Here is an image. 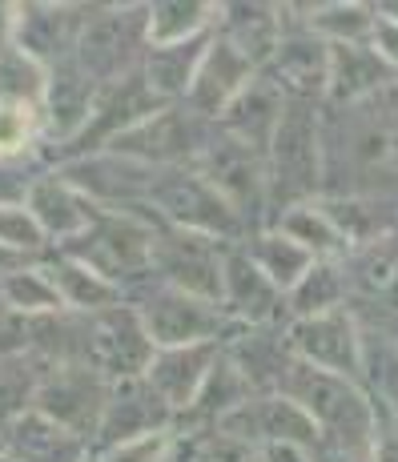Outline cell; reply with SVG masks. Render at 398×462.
Returning a JSON list of instances; mask_svg holds the SVG:
<instances>
[{"label":"cell","mask_w":398,"mask_h":462,"mask_svg":"<svg viewBox=\"0 0 398 462\" xmlns=\"http://www.w3.org/2000/svg\"><path fill=\"white\" fill-rule=\"evenodd\" d=\"M44 245H49V237L29 213V206H0V250L8 257H41Z\"/></svg>","instance_id":"60d3db41"},{"label":"cell","mask_w":398,"mask_h":462,"mask_svg":"<svg viewBox=\"0 0 398 462\" xmlns=\"http://www.w3.org/2000/svg\"><path fill=\"white\" fill-rule=\"evenodd\" d=\"M282 113H286V93H282V88L273 85L265 73H258L254 77V85L245 88V93L237 97L226 113H221L214 125L221 133H229L234 141H242V145H250L254 153L265 157L270 153L273 133H278Z\"/></svg>","instance_id":"484cf974"},{"label":"cell","mask_w":398,"mask_h":462,"mask_svg":"<svg viewBox=\"0 0 398 462\" xmlns=\"http://www.w3.org/2000/svg\"><path fill=\"white\" fill-rule=\"evenodd\" d=\"M322 198H383L398 189V81L347 109L322 105Z\"/></svg>","instance_id":"6da1fadb"},{"label":"cell","mask_w":398,"mask_h":462,"mask_svg":"<svg viewBox=\"0 0 398 462\" xmlns=\"http://www.w3.org/2000/svg\"><path fill=\"white\" fill-rule=\"evenodd\" d=\"M218 13L221 5H206V0H162V5H149V49L181 44L201 37V32H214Z\"/></svg>","instance_id":"836d02e7"},{"label":"cell","mask_w":398,"mask_h":462,"mask_svg":"<svg viewBox=\"0 0 398 462\" xmlns=\"http://www.w3.org/2000/svg\"><path fill=\"white\" fill-rule=\"evenodd\" d=\"M258 69L242 57L226 37H214L206 60H201L198 77H193V88L185 97V109H193L201 121H218L245 88L254 85Z\"/></svg>","instance_id":"7402d4cb"},{"label":"cell","mask_w":398,"mask_h":462,"mask_svg":"<svg viewBox=\"0 0 398 462\" xmlns=\"http://www.w3.org/2000/svg\"><path fill=\"white\" fill-rule=\"evenodd\" d=\"M214 37H218V29L201 32V37H193V41H181V44L149 49L145 60H141L145 85L153 88L165 105H185V97H190V88H193V77H198V69H201V60H206Z\"/></svg>","instance_id":"f1b7e54d"},{"label":"cell","mask_w":398,"mask_h":462,"mask_svg":"<svg viewBox=\"0 0 398 462\" xmlns=\"http://www.w3.org/2000/svg\"><path fill=\"white\" fill-rule=\"evenodd\" d=\"M370 462H398V419H383L370 442Z\"/></svg>","instance_id":"7dc6e473"},{"label":"cell","mask_w":398,"mask_h":462,"mask_svg":"<svg viewBox=\"0 0 398 462\" xmlns=\"http://www.w3.org/2000/svg\"><path fill=\"white\" fill-rule=\"evenodd\" d=\"M44 88H49V69L21 52L16 44L0 49V101L5 105H32L41 109Z\"/></svg>","instance_id":"74e56055"},{"label":"cell","mask_w":398,"mask_h":462,"mask_svg":"<svg viewBox=\"0 0 398 462\" xmlns=\"http://www.w3.org/2000/svg\"><path fill=\"white\" fill-rule=\"evenodd\" d=\"M41 137H44L41 109L0 101V157H13V162L16 157H29Z\"/></svg>","instance_id":"ab89813d"},{"label":"cell","mask_w":398,"mask_h":462,"mask_svg":"<svg viewBox=\"0 0 398 462\" xmlns=\"http://www.w3.org/2000/svg\"><path fill=\"white\" fill-rule=\"evenodd\" d=\"M286 24H290L286 5H221L218 37H226L262 73L273 60V52H278L282 37H286Z\"/></svg>","instance_id":"d4e9b609"},{"label":"cell","mask_w":398,"mask_h":462,"mask_svg":"<svg viewBox=\"0 0 398 462\" xmlns=\"http://www.w3.org/2000/svg\"><path fill=\"white\" fill-rule=\"evenodd\" d=\"M149 52V5H97L85 13L73 60L97 85H117L137 73Z\"/></svg>","instance_id":"277c9868"},{"label":"cell","mask_w":398,"mask_h":462,"mask_svg":"<svg viewBox=\"0 0 398 462\" xmlns=\"http://www.w3.org/2000/svg\"><path fill=\"white\" fill-rule=\"evenodd\" d=\"M298 21L326 44H370L378 5H294Z\"/></svg>","instance_id":"e575fe53"},{"label":"cell","mask_w":398,"mask_h":462,"mask_svg":"<svg viewBox=\"0 0 398 462\" xmlns=\"http://www.w3.org/2000/svg\"><path fill=\"white\" fill-rule=\"evenodd\" d=\"M398 81L394 69L378 57L370 44H330V88H326V109H347L366 97L383 93Z\"/></svg>","instance_id":"4316f807"},{"label":"cell","mask_w":398,"mask_h":462,"mask_svg":"<svg viewBox=\"0 0 398 462\" xmlns=\"http://www.w3.org/2000/svg\"><path fill=\"white\" fill-rule=\"evenodd\" d=\"M314 462H370V447H354V442H338V439H318L310 447Z\"/></svg>","instance_id":"bcb514c9"},{"label":"cell","mask_w":398,"mask_h":462,"mask_svg":"<svg viewBox=\"0 0 398 462\" xmlns=\"http://www.w3.org/2000/svg\"><path fill=\"white\" fill-rule=\"evenodd\" d=\"M153 354L157 346L133 301H121L101 314H85V362L109 382L145 378Z\"/></svg>","instance_id":"8fae6325"},{"label":"cell","mask_w":398,"mask_h":462,"mask_svg":"<svg viewBox=\"0 0 398 462\" xmlns=\"http://www.w3.org/2000/svg\"><path fill=\"white\" fill-rule=\"evenodd\" d=\"M24 206H29V213L37 217L44 237L57 242L60 250L73 245L81 234H88V226H93L97 213H101L81 189H77V185H69L57 169H44L37 181H32L29 201H24Z\"/></svg>","instance_id":"603a6c76"},{"label":"cell","mask_w":398,"mask_h":462,"mask_svg":"<svg viewBox=\"0 0 398 462\" xmlns=\"http://www.w3.org/2000/svg\"><path fill=\"white\" fill-rule=\"evenodd\" d=\"M109 390L113 382L93 370L88 362H69V366H57L41 378L37 390V411L49 414L52 422H60L65 430L81 434L85 442L97 439L105 419V406H109Z\"/></svg>","instance_id":"4fadbf2b"},{"label":"cell","mask_w":398,"mask_h":462,"mask_svg":"<svg viewBox=\"0 0 398 462\" xmlns=\"http://www.w3.org/2000/svg\"><path fill=\"white\" fill-rule=\"evenodd\" d=\"M44 169H29V157H0V206H24L32 181Z\"/></svg>","instance_id":"ee69618b"},{"label":"cell","mask_w":398,"mask_h":462,"mask_svg":"<svg viewBox=\"0 0 398 462\" xmlns=\"http://www.w3.org/2000/svg\"><path fill=\"white\" fill-rule=\"evenodd\" d=\"M221 306L237 326H290L286 318V294L265 278V270L250 257V250L229 245L226 250V273H221Z\"/></svg>","instance_id":"d6986e66"},{"label":"cell","mask_w":398,"mask_h":462,"mask_svg":"<svg viewBox=\"0 0 398 462\" xmlns=\"http://www.w3.org/2000/svg\"><path fill=\"white\" fill-rule=\"evenodd\" d=\"M190 462H262V450L250 447V442H242V439H234V434L206 430L193 439Z\"/></svg>","instance_id":"b9f144b4"},{"label":"cell","mask_w":398,"mask_h":462,"mask_svg":"<svg viewBox=\"0 0 398 462\" xmlns=\"http://www.w3.org/2000/svg\"><path fill=\"white\" fill-rule=\"evenodd\" d=\"M57 173L69 185H77L97 209L153 213V185L162 169H149V165L133 162V157H117V153L97 149V153L60 162Z\"/></svg>","instance_id":"30bf717a"},{"label":"cell","mask_w":398,"mask_h":462,"mask_svg":"<svg viewBox=\"0 0 398 462\" xmlns=\"http://www.w3.org/2000/svg\"><path fill=\"white\" fill-rule=\"evenodd\" d=\"M370 49H375L378 57L394 69V77H398V21H394V16H386L383 8H378L375 32H370Z\"/></svg>","instance_id":"f6af8a7d"},{"label":"cell","mask_w":398,"mask_h":462,"mask_svg":"<svg viewBox=\"0 0 398 462\" xmlns=\"http://www.w3.org/2000/svg\"><path fill=\"white\" fill-rule=\"evenodd\" d=\"M245 250H250V257L262 265L265 278H270L282 294H290V290L314 270V257H310L302 245L290 242L286 234H278V229H258V234H250Z\"/></svg>","instance_id":"8d00e7d4"},{"label":"cell","mask_w":398,"mask_h":462,"mask_svg":"<svg viewBox=\"0 0 398 462\" xmlns=\"http://www.w3.org/2000/svg\"><path fill=\"white\" fill-rule=\"evenodd\" d=\"M226 242L185 229L162 226L153 242V278L162 286H173L181 294L221 306V273H226Z\"/></svg>","instance_id":"7c38bea8"},{"label":"cell","mask_w":398,"mask_h":462,"mask_svg":"<svg viewBox=\"0 0 398 462\" xmlns=\"http://www.w3.org/2000/svg\"><path fill=\"white\" fill-rule=\"evenodd\" d=\"M350 273L342 262H314V270L286 294V322H302V318H322L350 310Z\"/></svg>","instance_id":"1f68e13d"},{"label":"cell","mask_w":398,"mask_h":462,"mask_svg":"<svg viewBox=\"0 0 398 462\" xmlns=\"http://www.w3.org/2000/svg\"><path fill=\"white\" fill-rule=\"evenodd\" d=\"M0 455L13 462H88V442L32 406L0 426Z\"/></svg>","instance_id":"cb8c5ba5"},{"label":"cell","mask_w":398,"mask_h":462,"mask_svg":"<svg viewBox=\"0 0 398 462\" xmlns=\"http://www.w3.org/2000/svg\"><path fill=\"white\" fill-rule=\"evenodd\" d=\"M286 342L294 358L310 362L318 370H330L342 378L362 374V322L358 310H338V314L302 318L286 326Z\"/></svg>","instance_id":"2e32d148"},{"label":"cell","mask_w":398,"mask_h":462,"mask_svg":"<svg viewBox=\"0 0 398 462\" xmlns=\"http://www.w3.org/2000/svg\"><path fill=\"white\" fill-rule=\"evenodd\" d=\"M286 8H290L286 37H282L278 52H273V60L262 73L286 93V101L326 105V88H330V44L298 21L294 5H286Z\"/></svg>","instance_id":"5bb4252c"},{"label":"cell","mask_w":398,"mask_h":462,"mask_svg":"<svg viewBox=\"0 0 398 462\" xmlns=\"http://www.w3.org/2000/svg\"><path fill=\"white\" fill-rule=\"evenodd\" d=\"M254 394H258V390H254V382L237 370V362L229 358V354H221L214 374H209V382L201 386L198 402L190 406V422L198 426V430H201V426H206V430H214L221 419H229V414H234L237 406L250 402Z\"/></svg>","instance_id":"d6a6232c"},{"label":"cell","mask_w":398,"mask_h":462,"mask_svg":"<svg viewBox=\"0 0 398 462\" xmlns=\"http://www.w3.org/2000/svg\"><path fill=\"white\" fill-rule=\"evenodd\" d=\"M221 354H226V342H198V346L157 350L145 370V382L157 390V398L170 406L177 419H181V414H190V406L198 402L201 386L214 374Z\"/></svg>","instance_id":"ffe728a7"},{"label":"cell","mask_w":398,"mask_h":462,"mask_svg":"<svg viewBox=\"0 0 398 462\" xmlns=\"http://www.w3.org/2000/svg\"><path fill=\"white\" fill-rule=\"evenodd\" d=\"M173 450H177V430H162L149 434V439L105 450L101 462H173Z\"/></svg>","instance_id":"7bdbcfd3"},{"label":"cell","mask_w":398,"mask_h":462,"mask_svg":"<svg viewBox=\"0 0 398 462\" xmlns=\"http://www.w3.org/2000/svg\"><path fill=\"white\" fill-rule=\"evenodd\" d=\"M173 426H177V414L157 398V390L145 378H125V382H113L109 406H105V419H101L93 447L105 455L113 447H125V442L149 439V434L173 430Z\"/></svg>","instance_id":"ac0fdd59"},{"label":"cell","mask_w":398,"mask_h":462,"mask_svg":"<svg viewBox=\"0 0 398 462\" xmlns=\"http://www.w3.org/2000/svg\"><path fill=\"white\" fill-rule=\"evenodd\" d=\"M162 221L153 213H117L101 209L97 221L88 226L73 245H65V254L81 257L85 265H93L101 278H109L113 286H133V282L153 278V242Z\"/></svg>","instance_id":"5b68a950"},{"label":"cell","mask_w":398,"mask_h":462,"mask_svg":"<svg viewBox=\"0 0 398 462\" xmlns=\"http://www.w3.org/2000/svg\"><path fill=\"white\" fill-rule=\"evenodd\" d=\"M0 294H5L8 314L21 318H49V314H65V301H60L57 286L49 282V273L37 262L24 265H8L0 270Z\"/></svg>","instance_id":"d590c367"},{"label":"cell","mask_w":398,"mask_h":462,"mask_svg":"<svg viewBox=\"0 0 398 462\" xmlns=\"http://www.w3.org/2000/svg\"><path fill=\"white\" fill-rule=\"evenodd\" d=\"M37 265L49 273V282L57 286V294L65 301L69 314H101V310H113V306H121V301H129L125 290L113 286V282L101 278L93 265H85L81 257H73L65 250L41 254Z\"/></svg>","instance_id":"83f0119b"},{"label":"cell","mask_w":398,"mask_h":462,"mask_svg":"<svg viewBox=\"0 0 398 462\" xmlns=\"http://www.w3.org/2000/svg\"><path fill=\"white\" fill-rule=\"evenodd\" d=\"M214 430L234 434V439L250 442V447H314L322 439L318 422L310 419L302 406L286 394H254L245 406H237L229 419H221Z\"/></svg>","instance_id":"9a60e30c"},{"label":"cell","mask_w":398,"mask_h":462,"mask_svg":"<svg viewBox=\"0 0 398 462\" xmlns=\"http://www.w3.org/2000/svg\"><path fill=\"white\" fill-rule=\"evenodd\" d=\"M101 93H105V85H97L88 73H81L73 57L52 65L49 88H44V101H41L44 137L60 149H73L88 133V125H93Z\"/></svg>","instance_id":"e0dca14e"},{"label":"cell","mask_w":398,"mask_h":462,"mask_svg":"<svg viewBox=\"0 0 398 462\" xmlns=\"http://www.w3.org/2000/svg\"><path fill=\"white\" fill-rule=\"evenodd\" d=\"M278 394L294 398L298 406L318 422L322 439H338V442H354V447H370L378 434V414L375 398L366 394L358 378H342L330 370H318L310 362L294 358L282 378Z\"/></svg>","instance_id":"3957f363"},{"label":"cell","mask_w":398,"mask_h":462,"mask_svg":"<svg viewBox=\"0 0 398 462\" xmlns=\"http://www.w3.org/2000/svg\"><path fill=\"white\" fill-rule=\"evenodd\" d=\"M362 322V318H358ZM358 382L375 398L383 419H398V330L362 322V374Z\"/></svg>","instance_id":"4dcf8cb0"},{"label":"cell","mask_w":398,"mask_h":462,"mask_svg":"<svg viewBox=\"0 0 398 462\" xmlns=\"http://www.w3.org/2000/svg\"><path fill=\"white\" fill-rule=\"evenodd\" d=\"M201 177L234 206V213L254 226V221H270V181H265V157L254 153L250 145L234 141L229 133L214 125L201 157L193 162Z\"/></svg>","instance_id":"9c48e42d"},{"label":"cell","mask_w":398,"mask_h":462,"mask_svg":"<svg viewBox=\"0 0 398 462\" xmlns=\"http://www.w3.org/2000/svg\"><path fill=\"white\" fill-rule=\"evenodd\" d=\"M0 462H13V458H5V455H0Z\"/></svg>","instance_id":"f907efd6"},{"label":"cell","mask_w":398,"mask_h":462,"mask_svg":"<svg viewBox=\"0 0 398 462\" xmlns=\"http://www.w3.org/2000/svg\"><path fill=\"white\" fill-rule=\"evenodd\" d=\"M153 217L162 226L185 229V234L214 237L226 245L250 242V226L234 213L226 198L198 173L193 165L181 169H162L153 185Z\"/></svg>","instance_id":"8992f818"},{"label":"cell","mask_w":398,"mask_h":462,"mask_svg":"<svg viewBox=\"0 0 398 462\" xmlns=\"http://www.w3.org/2000/svg\"><path fill=\"white\" fill-rule=\"evenodd\" d=\"M41 378H44V366L32 354H5L0 358V426L16 419V414L32 411Z\"/></svg>","instance_id":"f35d334b"},{"label":"cell","mask_w":398,"mask_h":462,"mask_svg":"<svg viewBox=\"0 0 398 462\" xmlns=\"http://www.w3.org/2000/svg\"><path fill=\"white\" fill-rule=\"evenodd\" d=\"M85 13L88 8H77V5H16L13 41L8 44H16L32 60H41L44 69H52L73 57Z\"/></svg>","instance_id":"44dd1931"},{"label":"cell","mask_w":398,"mask_h":462,"mask_svg":"<svg viewBox=\"0 0 398 462\" xmlns=\"http://www.w3.org/2000/svg\"><path fill=\"white\" fill-rule=\"evenodd\" d=\"M262 462H314L306 447H265Z\"/></svg>","instance_id":"c3c4849f"},{"label":"cell","mask_w":398,"mask_h":462,"mask_svg":"<svg viewBox=\"0 0 398 462\" xmlns=\"http://www.w3.org/2000/svg\"><path fill=\"white\" fill-rule=\"evenodd\" d=\"M265 229H278V234H286L290 242L302 245V250L314 257V262H347V257H350L347 234H342L338 221L330 217V209L322 206V198L306 201V206H294V209H286V213H278V217H273Z\"/></svg>","instance_id":"f546056e"},{"label":"cell","mask_w":398,"mask_h":462,"mask_svg":"<svg viewBox=\"0 0 398 462\" xmlns=\"http://www.w3.org/2000/svg\"><path fill=\"white\" fill-rule=\"evenodd\" d=\"M5 318H8V306H5V294H0V326H5Z\"/></svg>","instance_id":"681fc988"},{"label":"cell","mask_w":398,"mask_h":462,"mask_svg":"<svg viewBox=\"0 0 398 462\" xmlns=\"http://www.w3.org/2000/svg\"><path fill=\"white\" fill-rule=\"evenodd\" d=\"M133 306L141 310V322H145L157 350L198 346V342H229V334L237 330V322L226 314V306L181 294L173 286H162L157 278L149 282L145 294L133 298Z\"/></svg>","instance_id":"52a82bcc"},{"label":"cell","mask_w":398,"mask_h":462,"mask_svg":"<svg viewBox=\"0 0 398 462\" xmlns=\"http://www.w3.org/2000/svg\"><path fill=\"white\" fill-rule=\"evenodd\" d=\"M270 181V221L278 213L318 201L326 189V149H322V105L286 101L278 133L265 153Z\"/></svg>","instance_id":"7a4b0ae2"},{"label":"cell","mask_w":398,"mask_h":462,"mask_svg":"<svg viewBox=\"0 0 398 462\" xmlns=\"http://www.w3.org/2000/svg\"><path fill=\"white\" fill-rule=\"evenodd\" d=\"M209 133H214V121H201L185 105H165L162 113H153V117L137 121L133 129L117 133L105 145V153L133 157V162H141L149 169H181L201 157Z\"/></svg>","instance_id":"ba28073f"}]
</instances>
